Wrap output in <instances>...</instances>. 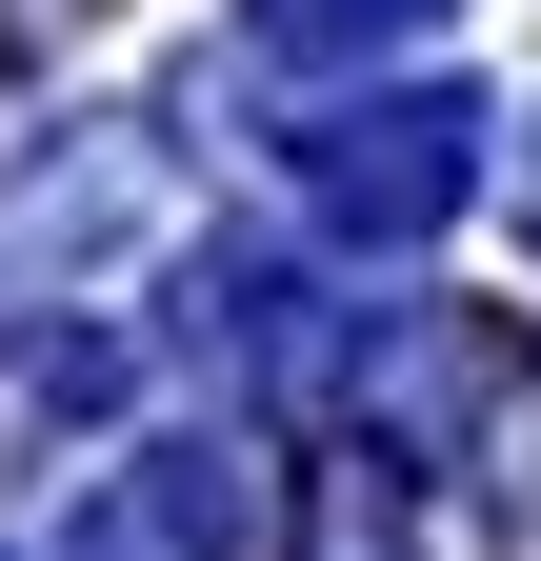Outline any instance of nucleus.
I'll list each match as a JSON object with an SVG mask.
<instances>
[{"label": "nucleus", "mask_w": 541, "mask_h": 561, "mask_svg": "<svg viewBox=\"0 0 541 561\" xmlns=\"http://www.w3.org/2000/svg\"><path fill=\"white\" fill-rule=\"evenodd\" d=\"M502 181H521V221H541V121H502Z\"/></svg>", "instance_id": "nucleus-7"}, {"label": "nucleus", "mask_w": 541, "mask_h": 561, "mask_svg": "<svg viewBox=\"0 0 541 561\" xmlns=\"http://www.w3.org/2000/svg\"><path fill=\"white\" fill-rule=\"evenodd\" d=\"M161 201H181V161H161L141 121H60V140H21V161H0V301L101 280L120 241H161Z\"/></svg>", "instance_id": "nucleus-2"}, {"label": "nucleus", "mask_w": 541, "mask_h": 561, "mask_svg": "<svg viewBox=\"0 0 541 561\" xmlns=\"http://www.w3.org/2000/svg\"><path fill=\"white\" fill-rule=\"evenodd\" d=\"M141 401V341H101V321H60V341H0V442H81V421Z\"/></svg>", "instance_id": "nucleus-4"}, {"label": "nucleus", "mask_w": 541, "mask_h": 561, "mask_svg": "<svg viewBox=\"0 0 541 561\" xmlns=\"http://www.w3.org/2000/svg\"><path fill=\"white\" fill-rule=\"evenodd\" d=\"M241 21L281 41V60H321V81H381V60H422L461 0H241Z\"/></svg>", "instance_id": "nucleus-6"}, {"label": "nucleus", "mask_w": 541, "mask_h": 561, "mask_svg": "<svg viewBox=\"0 0 541 561\" xmlns=\"http://www.w3.org/2000/svg\"><path fill=\"white\" fill-rule=\"evenodd\" d=\"M301 561H422L401 442H321V461H301Z\"/></svg>", "instance_id": "nucleus-5"}, {"label": "nucleus", "mask_w": 541, "mask_h": 561, "mask_svg": "<svg viewBox=\"0 0 541 561\" xmlns=\"http://www.w3.org/2000/svg\"><path fill=\"white\" fill-rule=\"evenodd\" d=\"M200 362L241 401H321V381H361V301L281 241H241V261H200Z\"/></svg>", "instance_id": "nucleus-3"}, {"label": "nucleus", "mask_w": 541, "mask_h": 561, "mask_svg": "<svg viewBox=\"0 0 541 561\" xmlns=\"http://www.w3.org/2000/svg\"><path fill=\"white\" fill-rule=\"evenodd\" d=\"M482 140H502V121L461 101V81H401V101L361 81V101L301 121V221H321V241H441L461 201H482Z\"/></svg>", "instance_id": "nucleus-1"}]
</instances>
